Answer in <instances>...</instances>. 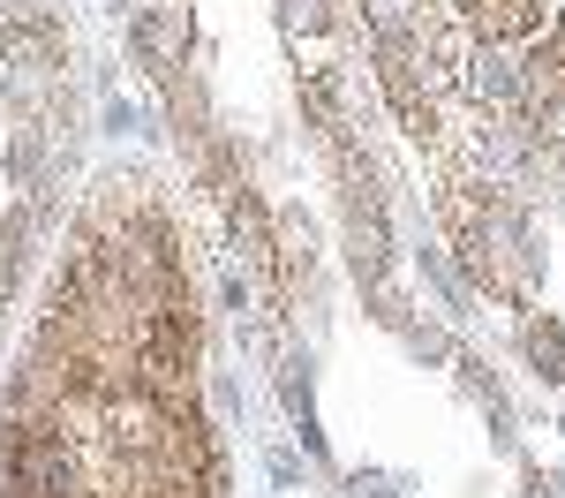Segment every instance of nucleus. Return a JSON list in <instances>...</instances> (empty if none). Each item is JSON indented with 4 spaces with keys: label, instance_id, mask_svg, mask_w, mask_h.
Listing matches in <instances>:
<instances>
[{
    "label": "nucleus",
    "instance_id": "f257e3e1",
    "mask_svg": "<svg viewBox=\"0 0 565 498\" xmlns=\"http://www.w3.org/2000/svg\"><path fill=\"white\" fill-rule=\"evenodd\" d=\"M0 498H234L181 204L106 167L61 226L0 393Z\"/></svg>",
    "mask_w": 565,
    "mask_h": 498
},
{
    "label": "nucleus",
    "instance_id": "f03ea898",
    "mask_svg": "<svg viewBox=\"0 0 565 498\" xmlns=\"http://www.w3.org/2000/svg\"><path fill=\"white\" fill-rule=\"evenodd\" d=\"M377 91L430 167L437 220L498 295L543 317V250L565 226L558 0H362Z\"/></svg>",
    "mask_w": 565,
    "mask_h": 498
}]
</instances>
